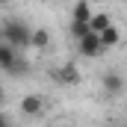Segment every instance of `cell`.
<instances>
[{
    "mask_svg": "<svg viewBox=\"0 0 127 127\" xmlns=\"http://www.w3.org/2000/svg\"><path fill=\"white\" fill-rule=\"evenodd\" d=\"M92 15H95V12H92V3H89V0H77L74 9H71V21H86V24H89Z\"/></svg>",
    "mask_w": 127,
    "mask_h": 127,
    "instance_id": "obj_7",
    "label": "cell"
},
{
    "mask_svg": "<svg viewBox=\"0 0 127 127\" xmlns=\"http://www.w3.org/2000/svg\"><path fill=\"white\" fill-rule=\"evenodd\" d=\"M68 32H71L74 41H80V38H86V35L92 32V27H89L86 21H71V24H68Z\"/></svg>",
    "mask_w": 127,
    "mask_h": 127,
    "instance_id": "obj_10",
    "label": "cell"
},
{
    "mask_svg": "<svg viewBox=\"0 0 127 127\" xmlns=\"http://www.w3.org/2000/svg\"><path fill=\"white\" fill-rule=\"evenodd\" d=\"M0 3H3V0H0Z\"/></svg>",
    "mask_w": 127,
    "mask_h": 127,
    "instance_id": "obj_15",
    "label": "cell"
},
{
    "mask_svg": "<svg viewBox=\"0 0 127 127\" xmlns=\"http://www.w3.org/2000/svg\"><path fill=\"white\" fill-rule=\"evenodd\" d=\"M77 53H80L83 59H97V56L103 53L100 35H97V32H89L86 38H80V41H77Z\"/></svg>",
    "mask_w": 127,
    "mask_h": 127,
    "instance_id": "obj_3",
    "label": "cell"
},
{
    "mask_svg": "<svg viewBox=\"0 0 127 127\" xmlns=\"http://www.w3.org/2000/svg\"><path fill=\"white\" fill-rule=\"evenodd\" d=\"M3 106H6V89L0 86V109H3Z\"/></svg>",
    "mask_w": 127,
    "mask_h": 127,
    "instance_id": "obj_14",
    "label": "cell"
},
{
    "mask_svg": "<svg viewBox=\"0 0 127 127\" xmlns=\"http://www.w3.org/2000/svg\"><path fill=\"white\" fill-rule=\"evenodd\" d=\"M112 24V18L106 15V12H95L92 15V21H89V27H92V32H103L106 27Z\"/></svg>",
    "mask_w": 127,
    "mask_h": 127,
    "instance_id": "obj_11",
    "label": "cell"
},
{
    "mask_svg": "<svg viewBox=\"0 0 127 127\" xmlns=\"http://www.w3.org/2000/svg\"><path fill=\"white\" fill-rule=\"evenodd\" d=\"M0 127H12V124H9V115H6L3 109H0Z\"/></svg>",
    "mask_w": 127,
    "mask_h": 127,
    "instance_id": "obj_13",
    "label": "cell"
},
{
    "mask_svg": "<svg viewBox=\"0 0 127 127\" xmlns=\"http://www.w3.org/2000/svg\"><path fill=\"white\" fill-rule=\"evenodd\" d=\"M124 86H127V80L118 74V71H106V74L100 77V89H103V95H109V97L121 95V92H124Z\"/></svg>",
    "mask_w": 127,
    "mask_h": 127,
    "instance_id": "obj_4",
    "label": "cell"
},
{
    "mask_svg": "<svg viewBox=\"0 0 127 127\" xmlns=\"http://www.w3.org/2000/svg\"><path fill=\"white\" fill-rule=\"evenodd\" d=\"M97 35H100V44H103V50H106V47H115V44L121 41V30H118L115 24H109L106 30H103V32H97Z\"/></svg>",
    "mask_w": 127,
    "mask_h": 127,
    "instance_id": "obj_8",
    "label": "cell"
},
{
    "mask_svg": "<svg viewBox=\"0 0 127 127\" xmlns=\"http://www.w3.org/2000/svg\"><path fill=\"white\" fill-rule=\"evenodd\" d=\"M21 56V50H15L12 44H6V41H0V71H9L12 62Z\"/></svg>",
    "mask_w": 127,
    "mask_h": 127,
    "instance_id": "obj_6",
    "label": "cell"
},
{
    "mask_svg": "<svg viewBox=\"0 0 127 127\" xmlns=\"http://www.w3.org/2000/svg\"><path fill=\"white\" fill-rule=\"evenodd\" d=\"M27 71H30V62H27V56H18V59H15V62H12V68H9V71H6V74H9V77H15V80H18V77H24V74H27Z\"/></svg>",
    "mask_w": 127,
    "mask_h": 127,
    "instance_id": "obj_12",
    "label": "cell"
},
{
    "mask_svg": "<svg viewBox=\"0 0 127 127\" xmlns=\"http://www.w3.org/2000/svg\"><path fill=\"white\" fill-rule=\"evenodd\" d=\"M30 38H32V27L30 24H24V21H18V18L3 21V27H0V41L12 44L15 50H27V47H30Z\"/></svg>",
    "mask_w": 127,
    "mask_h": 127,
    "instance_id": "obj_1",
    "label": "cell"
},
{
    "mask_svg": "<svg viewBox=\"0 0 127 127\" xmlns=\"http://www.w3.org/2000/svg\"><path fill=\"white\" fill-rule=\"evenodd\" d=\"M47 44H50V30H44V27L32 30V38H30V47H32V50H44Z\"/></svg>",
    "mask_w": 127,
    "mask_h": 127,
    "instance_id": "obj_9",
    "label": "cell"
},
{
    "mask_svg": "<svg viewBox=\"0 0 127 127\" xmlns=\"http://www.w3.org/2000/svg\"><path fill=\"white\" fill-rule=\"evenodd\" d=\"M41 109H44V97L41 95H24V100H21L24 115H41Z\"/></svg>",
    "mask_w": 127,
    "mask_h": 127,
    "instance_id": "obj_5",
    "label": "cell"
},
{
    "mask_svg": "<svg viewBox=\"0 0 127 127\" xmlns=\"http://www.w3.org/2000/svg\"><path fill=\"white\" fill-rule=\"evenodd\" d=\"M50 77H53L59 86H80V80H83L80 68H77L74 62H65V65H59V68H53Z\"/></svg>",
    "mask_w": 127,
    "mask_h": 127,
    "instance_id": "obj_2",
    "label": "cell"
}]
</instances>
